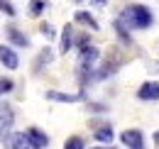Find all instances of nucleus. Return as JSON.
<instances>
[{
  "instance_id": "28",
  "label": "nucleus",
  "mask_w": 159,
  "mask_h": 149,
  "mask_svg": "<svg viewBox=\"0 0 159 149\" xmlns=\"http://www.w3.org/2000/svg\"><path fill=\"white\" fill-rule=\"evenodd\" d=\"M74 2H83V0H74Z\"/></svg>"
},
{
  "instance_id": "17",
  "label": "nucleus",
  "mask_w": 159,
  "mask_h": 149,
  "mask_svg": "<svg viewBox=\"0 0 159 149\" xmlns=\"http://www.w3.org/2000/svg\"><path fill=\"white\" fill-rule=\"evenodd\" d=\"M64 149H86V142L81 134H71L66 142H64Z\"/></svg>"
},
{
  "instance_id": "14",
  "label": "nucleus",
  "mask_w": 159,
  "mask_h": 149,
  "mask_svg": "<svg viewBox=\"0 0 159 149\" xmlns=\"http://www.w3.org/2000/svg\"><path fill=\"white\" fill-rule=\"evenodd\" d=\"M93 137H96V142H100V144H110V142H113V137H115L113 125H110V122H98Z\"/></svg>"
},
{
  "instance_id": "24",
  "label": "nucleus",
  "mask_w": 159,
  "mask_h": 149,
  "mask_svg": "<svg viewBox=\"0 0 159 149\" xmlns=\"http://www.w3.org/2000/svg\"><path fill=\"white\" fill-rule=\"evenodd\" d=\"M91 2H93L96 7H105V5H108V0H91Z\"/></svg>"
},
{
  "instance_id": "22",
  "label": "nucleus",
  "mask_w": 159,
  "mask_h": 149,
  "mask_svg": "<svg viewBox=\"0 0 159 149\" xmlns=\"http://www.w3.org/2000/svg\"><path fill=\"white\" fill-rule=\"evenodd\" d=\"M0 88H2V93H10V91L15 88V83H12V78H0Z\"/></svg>"
},
{
  "instance_id": "27",
  "label": "nucleus",
  "mask_w": 159,
  "mask_h": 149,
  "mask_svg": "<svg viewBox=\"0 0 159 149\" xmlns=\"http://www.w3.org/2000/svg\"><path fill=\"white\" fill-rule=\"evenodd\" d=\"M2 95H5V93H2V88H0V98H2Z\"/></svg>"
},
{
  "instance_id": "23",
  "label": "nucleus",
  "mask_w": 159,
  "mask_h": 149,
  "mask_svg": "<svg viewBox=\"0 0 159 149\" xmlns=\"http://www.w3.org/2000/svg\"><path fill=\"white\" fill-rule=\"evenodd\" d=\"M88 110L91 112H108V105L105 103H88Z\"/></svg>"
},
{
  "instance_id": "11",
  "label": "nucleus",
  "mask_w": 159,
  "mask_h": 149,
  "mask_svg": "<svg viewBox=\"0 0 159 149\" xmlns=\"http://www.w3.org/2000/svg\"><path fill=\"white\" fill-rule=\"evenodd\" d=\"M2 144H5V149H34L30 144V139H27L25 132H10Z\"/></svg>"
},
{
  "instance_id": "12",
  "label": "nucleus",
  "mask_w": 159,
  "mask_h": 149,
  "mask_svg": "<svg viewBox=\"0 0 159 149\" xmlns=\"http://www.w3.org/2000/svg\"><path fill=\"white\" fill-rule=\"evenodd\" d=\"M25 134H27L30 144L34 149H47L49 147V137H47V132L39 130V127H30V130H25Z\"/></svg>"
},
{
  "instance_id": "4",
  "label": "nucleus",
  "mask_w": 159,
  "mask_h": 149,
  "mask_svg": "<svg viewBox=\"0 0 159 149\" xmlns=\"http://www.w3.org/2000/svg\"><path fill=\"white\" fill-rule=\"evenodd\" d=\"M47 100L52 103H86L88 95H86V88H81L79 93H61V91H47L44 93Z\"/></svg>"
},
{
  "instance_id": "19",
  "label": "nucleus",
  "mask_w": 159,
  "mask_h": 149,
  "mask_svg": "<svg viewBox=\"0 0 159 149\" xmlns=\"http://www.w3.org/2000/svg\"><path fill=\"white\" fill-rule=\"evenodd\" d=\"M0 12H5L7 17H15L17 15V10H15V5L10 0H0Z\"/></svg>"
},
{
  "instance_id": "25",
  "label": "nucleus",
  "mask_w": 159,
  "mask_h": 149,
  "mask_svg": "<svg viewBox=\"0 0 159 149\" xmlns=\"http://www.w3.org/2000/svg\"><path fill=\"white\" fill-rule=\"evenodd\" d=\"M152 139H154V144H157V147H159V130L154 132V134H152Z\"/></svg>"
},
{
  "instance_id": "20",
  "label": "nucleus",
  "mask_w": 159,
  "mask_h": 149,
  "mask_svg": "<svg viewBox=\"0 0 159 149\" xmlns=\"http://www.w3.org/2000/svg\"><path fill=\"white\" fill-rule=\"evenodd\" d=\"M88 44H91V37H88V34H86V32H83V34H76V49H86V47H88Z\"/></svg>"
},
{
  "instance_id": "26",
  "label": "nucleus",
  "mask_w": 159,
  "mask_h": 149,
  "mask_svg": "<svg viewBox=\"0 0 159 149\" xmlns=\"http://www.w3.org/2000/svg\"><path fill=\"white\" fill-rule=\"evenodd\" d=\"M93 149H115V147H93Z\"/></svg>"
},
{
  "instance_id": "21",
  "label": "nucleus",
  "mask_w": 159,
  "mask_h": 149,
  "mask_svg": "<svg viewBox=\"0 0 159 149\" xmlns=\"http://www.w3.org/2000/svg\"><path fill=\"white\" fill-rule=\"evenodd\" d=\"M39 32H42L47 39H54V34H57V32H54V27H52L49 22H42V25H39Z\"/></svg>"
},
{
  "instance_id": "18",
  "label": "nucleus",
  "mask_w": 159,
  "mask_h": 149,
  "mask_svg": "<svg viewBox=\"0 0 159 149\" xmlns=\"http://www.w3.org/2000/svg\"><path fill=\"white\" fill-rule=\"evenodd\" d=\"M44 10H47V0H30V15L32 17H39Z\"/></svg>"
},
{
  "instance_id": "13",
  "label": "nucleus",
  "mask_w": 159,
  "mask_h": 149,
  "mask_svg": "<svg viewBox=\"0 0 159 149\" xmlns=\"http://www.w3.org/2000/svg\"><path fill=\"white\" fill-rule=\"evenodd\" d=\"M74 22H76V25H81V27H88L91 32H98V29H100L98 20L93 17L91 12H86V10H76V15H74Z\"/></svg>"
},
{
  "instance_id": "16",
  "label": "nucleus",
  "mask_w": 159,
  "mask_h": 149,
  "mask_svg": "<svg viewBox=\"0 0 159 149\" xmlns=\"http://www.w3.org/2000/svg\"><path fill=\"white\" fill-rule=\"evenodd\" d=\"M113 27H115V34H118V39H120V44H125V47H130L132 44V37H130V27L122 22L120 17H115V22H113Z\"/></svg>"
},
{
  "instance_id": "15",
  "label": "nucleus",
  "mask_w": 159,
  "mask_h": 149,
  "mask_svg": "<svg viewBox=\"0 0 159 149\" xmlns=\"http://www.w3.org/2000/svg\"><path fill=\"white\" fill-rule=\"evenodd\" d=\"M54 61V49L52 47H44L39 54H37V59H34V74H39L44 66H49Z\"/></svg>"
},
{
  "instance_id": "7",
  "label": "nucleus",
  "mask_w": 159,
  "mask_h": 149,
  "mask_svg": "<svg viewBox=\"0 0 159 149\" xmlns=\"http://www.w3.org/2000/svg\"><path fill=\"white\" fill-rule=\"evenodd\" d=\"M0 66H5L7 71H15V69L20 66L17 52H15L12 47H7V44H0Z\"/></svg>"
},
{
  "instance_id": "3",
  "label": "nucleus",
  "mask_w": 159,
  "mask_h": 149,
  "mask_svg": "<svg viewBox=\"0 0 159 149\" xmlns=\"http://www.w3.org/2000/svg\"><path fill=\"white\" fill-rule=\"evenodd\" d=\"M12 125H15V110L10 103H0V142L7 139V134L12 132Z\"/></svg>"
},
{
  "instance_id": "5",
  "label": "nucleus",
  "mask_w": 159,
  "mask_h": 149,
  "mask_svg": "<svg viewBox=\"0 0 159 149\" xmlns=\"http://www.w3.org/2000/svg\"><path fill=\"white\" fill-rule=\"evenodd\" d=\"M120 142H122L127 149H144V147H147L142 130H135V127H130V130H122V134H120Z\"/></svg>"
},
{
  "instance_id": "2",
  "label": "nucleus",
  "mask_w": 159,
  "mask_h": 149,
  "mask_svg": "<svg viewBox=\"0 0 159 149\" xmlns=\"http://www.w3.org/2000/svg\"><path fill=\"white\" fill-rule=\"evenodd\" d=\"M130 29H149L152 25H154V15H152V10L147 7V5H142V2H130V5H125L122 10H120L118 15Z\"/></svg>"
},
{
  "instance_id": "10",
  "label": "nucleus",
  "mask_w": 159,
  "mask_h": 149,
  "mask_svg": "<svg viewBox=\"0 0 159 149\" xmlns=\"http://www.w3.org/2000/svg\"><path fill=\"white\" fill-rule=\"evenodd\" d=\"M74 47H76V32H74V25H64L61 37H59V52H61V54H69Z\"/></svg>"
},
{
  "instance_id": "1",
  "label": "nucleus",
  "mask_w": 159,
  "mask_h": 149,
  "mask_svg": "<svg viewBox=\"0 0 159 149\" xmlns=\"http://www.w3.org/2000/svg\"><path fill=\"white\" fill-rule=\"evenodd\" d=\"M98 61H100V49L88 44L86 49L79 52V64H76V78H79V86L86 88L88 83H93V74L98 69Z\"/></svg>"
},
{
  "instance_id": "8",
  "label": "nucleus",
  "mask_w": 159,
  "mask_h": 149,
  "mask_svg": "<svg viewBox=\"0 0 159 149\" xmlns=\"http://www.w3.org/2000/svg\"><path fill=\"white\" fill-rule=\"evenodd\" d=\"M137 98L144 103H154L159 100V81H144L137 88Z\"/></svg>"
},
{
  "instance_id": "6",
  "label": "nucleus",
  "mask_w": 159,
  "mask_h": 149,
  "mask_svg": "<svg viewBox=\"0 0 159 149\" xmlns=\"http://www.w3.org/2000/svg\"><path fill=\"white\" fill-rule=\"evenodd\" d=\"M118 69H120V61L115 59V56L105 59L98 69H96V74H93V83H98V81H105V78H110V76H115V74H118Z\"/></svg>"
},
{
  "instance_id": "9",
  "label": "nucleus",
  "mask_w": 159,
  "mask_h": 149,
  "mask_svg": "<svg viewBox=\"0 0 159 149\" xmlns=\"http://www.w3.org/2000/svg\"><path fill=\"white\" fill-rule=\"evenodd\" d=\"M5 37H7L10 44H15V47H22V49L30 47V37L22 32L17 25H7V27H5Z\"/></svg>"
}]
</instances>
